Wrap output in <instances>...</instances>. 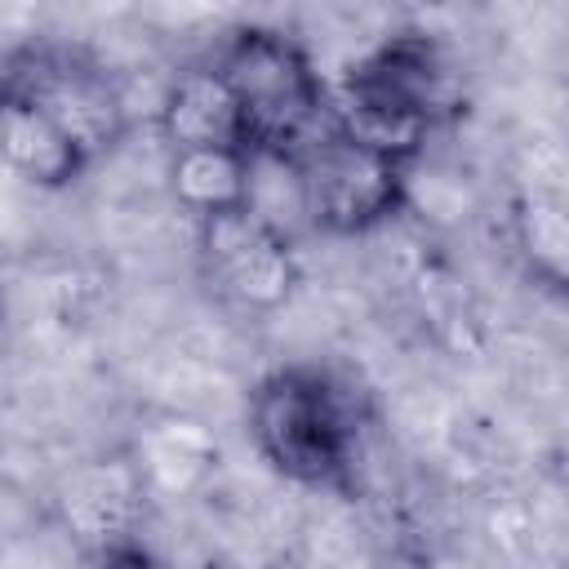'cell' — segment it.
Wrapping results in <instances>:
<instances>
[{"instance_id": "6da1fadb", "label": "cell", "mask_w": 569, "mask_h": 569, "mask_svg": "<svg viewBox=\"0 0 569 569\" xmlns=\"http://www.w3.org/2000/svg\"><path fill=\"white\" fill-rule=\"evenodd\" d=\"M249 440L289 485L351 493L365 449V409L347 378L316 360L276 365L249 391Z\"/></svg>"}, {"instance_id": "7a4b0ae2", "label": "cell", "mask_w": 569, "mask_h": 569, "mask_svg": "<svg viewBox=\"0 0 569 569\" xmlns=\"http://www.w3.org/2000/svg\"><path fill=\"white\" fill-rule=\"evenodd\" d=\"M333 111L360 138L418 160L422 142L462 111V71L431 31H391L347 67Z\"/></svg>"}, {"instance_id": "3957f363", "label": "cell", "mask_w": 569, "mask_h": 569, "mask_svg": "<svg viewBox=\"0 0 569 569\" xmlns=\"http://www.w3.org/2000/svg\"><path fill=\"white\" fill-rule=\"evenodd\" d=\"M204 62L227 84L253 160L284 164L333 120V93L325 76L298 36L280 27H236Z\"/></svg>"}, {"instance_id": "277c9868", "label": "cell", "mask_w": 569, "mask_h": 569, "mask_svg": "<svg viewBox=\"0 0 569 569\" xmlns=\"http://www.w3.org/2000/svg\"><path fill=\"white\" fill-rule=\"evenodd\" d=\"M0 98L40 116L89 160V169L129 133V102L111 67L71 40L36 36L13 44L0 58Z\"/></svg>"}, {"instance_id": "5b68a950", "label": "cell", "mask_w": 569, "mask_h": 569, "mask_svg": "<svg viewBox=\"0 0 569 569\" xmlns=\"http://www.w3.org/2000/svg\"><path fill=\"white\" fill-rule=\"evenodd\" d=\"M298 196V213L329 236H365L400 213L409 200V156H396L356 129L333 120L293 156L284 160Z\"/></svg>"}, {"instance_id": "8992f818", "label": "cell", "mask_w": 569, "mask_h": 569, "mask_svg": "<svg viewBox=\"0 0 569 569\" xmlns=\"http://www.w3.org/2000/svg\"><path fill=\"white\" fill-rule=\"evenodd\" d=\"M200 262L213 293L249 311L280 307L298 280L284 222L253 204L200 222Z\"/></svg>"}, {"instance_id": "52a82bcc", "label": "cell", "mask_w": 569, "mask_h": 569, "mask_svg": "<svg viewBox=\"0 0 569 569\" xmlns=\"http://www.w3.org/2000/svg\"><path fill=\"white\" fill-rule=\"evenodd\" d=\"M160 133H164L169 151L227 147V151L249 156L236 102H231L227 84L218 80V71L209 62H196V67L173 76V84L160 98Z\"/></svg>"}, {"instance_id": "ba28073f", "label": "cell", "mask_w": 569, "mask_h": 569, "mask_svg": "<svg viewBox=\"0 0 569 569\" xmlns=\"http://www.w3.org/2000/svg\"><path fill=\"white\" fill-rule=\"evenodd\" d=\"M253 156L227 151V147H191L169 151V182L182 209L196 213V222L231 213L253 204Z\"/></svg>"}, {"instance_id": "9c48e42d", "label": "cell", "mask_w": 569, "mask_h": 569, "mask_svg": "<svg viewBox=\"0 0 569 569\" xmlns=\"http://www.w3.org/2000/svg\"><path fill=\"white\" fill-rule=\"evenodd\" d=\"M102 569H169V565L156 560V556H151L147 547H138V542H111Z\"/></svg>"}]
</instances>
